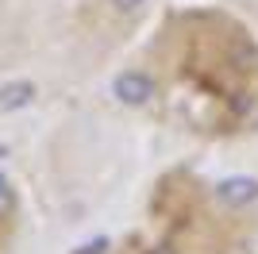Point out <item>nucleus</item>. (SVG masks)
Here are the masks:
<instances>
[{"mask_svg":"<svg viewBox=\"0 0 258 254\" xmlns=\"http://www.w3.org/2000/svg\"><path fill=\"white\" fill-rule=\"evenodd\" d=\"M112 93H116V100H123V104H147L154 96V81L147 74H139V70H127V74H119L116 81H112Z\"/></svg>","mask_w":258,"mask_h":254,"instance_id":"obj_1","label":"nucleus"},{"mask_svg":"<svg viewBox=\"0 0 258 254\" xmlns=\"http://www.w3.org/2000/svg\"><path fill=\"white\" fill-rule=\"evenodd\" d=\"M258 197V181L254 177H224L216 185V201L227 204V208H243Z\"/></svg>","mask_w":258,"mask_h":254,"instance_id":"obj_2","label":"nucleus"},{"mask_svg":"<svg viewBox=\"0 0 258 254\" xmlns=\"http://www.w3.org/2000/svg\"><path fill=\"white\" fill-rule=\"evenodd\" d=\"M31 100H35V85L31 81H8V85H0V112L27 108Z\"/></svg>","mask_w":258,"mask_h":254,"instance_id":"obj_3","label":"nucleus"},{"mask_svg":"<svg viewBox=\"0 0 258 254\" xmlns=\"http://www.w3.org/2000/svg\"><path fill=\"white\" fill-rule=\"evenodd\" d=\"M119 12H131V8H139V4H147V0H112Z\"/></svg>","mask_w":258,"mask_h":254,"instance_id":"obj_4","label":"nucleus"},{"mask_svg":"<svg viewBox=\"0 0 258 254\" xmlns=\"http://www.w3.org/2000/svg\"><path fill=\"white\" fill-rule=\"evenodd\" d=\"M100 250H104V239H100V243H89V246H81L77 254H100Z\"/></svg>","mask_w":258,"mask_h":254,"instance_id":"obj_5","label":"nucleus"},{"mask_svg":"<svg viewBox=\"0 0 258 254\" xmlns=\"http://www.w3.org/2000/svg\"><path fill=\"white\" fill-rule=\"evenodd\" d=\"M0 197H4V173H0Z\"/></svg>","mask_w":258,"mask_h":254,"instance_id":"obj_6","label":"nucleus"}]
</instances>
